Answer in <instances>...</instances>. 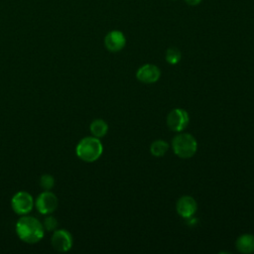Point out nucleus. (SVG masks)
Returning a JSON list of instances; mask_svg holds the SVG:
<instances>
[{"label":"nucleus","mask_w":254,"mask_h":254,"mask_svg":"<svg viewBox=\"0 0 254 254\" xmlns=\"http://www.w3.org/2000/svg\"><path fill=\"white\" fill-rule=\"evenodd\" d=\"M16 234L20 240L34 244L41 241L45 235V229L43 223L34 216L25 214L16 222Z\"/></svg>","instance_id":"f257e3e1"},{"label":"nucleus","mask_w":254,"mask_h":254,"mask_svg":"<svg viewBox=\"0 0 254 254\" xmlns=\"http://www.w3.org/2000/svg\"><path fill=\"white\" fill-rule=\"evenodd\" d=\"M103 152L102 144L99 138L88 136L82 138L75 147L76 156L87 163H91L99 159Z\"/></svg>","instance_id":"f03ea898"},{"label":"nucleus","mask_w":254,"mask_h":254,"mask_svg":"<svg viewBox=\"0 0 254 254\" xmlns=\"http://www.w3.org/2000/svg\"><path fill=\"white\" fill-rule=\"evenodd\" d=\"M172 147L177 156L182 159H189L195 154L197 143L194 137L190 134L182 133L174 137Z\"/></svg>","instance_id":"7ed1b4c3"},{"label":"nucleus","mask_w":254,"mask_h":254,"mask_svg":"<svg viewBox=\"0 0 254 254\" xmlns=\"http://www.w3.org/2000/svg\"><path fill=\"white\" fill-rule=\"evenodd\" d=\"M35 205L34 197L26 190L16 192L11 198V207L19 215L29 214Z\"/></svg>","instance_id":"20e7f679"},{"label":"nucleus","mask_w":254,"mask_h":254,"mask_svg":"<svg viewBox=\"0 0 254 254\" xmlns=\"http://www.w3.org/2000/svg\"><path fill=\"white\" fill-rule=\"evenodd\" d=\"M58 204V197L51 190H44L37 196L35 200V206L37 210L45 215L52 214L57 209Z\"/></svg>","instance_id":"39448f33"},{"label":"nucleus","mask_w":254,"mask_h":254,"mask_svg":"<svg viewBox=\"0 0 254 254\" xmlns=\"http://www.w3.org/2000/svg\"><path fill=\"white\" fill-rule=\"evenodd\" d=\"M52 246L58 252H67L71 249L73 244L72 235L66 229H56L53 231Z\"/></svg>","instance_id":"423d86ee"},{"label":"nucleus","mask_w":254,"mask_h":254,"mask_svg":"<svg viewBox=\"0 0 254 254\" xmlns=\"http://www.w3.org/2000/svg\"><path fill=\"white\" fill-rule=\"evenodd\" d=\"M189 120H190V117L186 110L181 108H176L168 114L167 124L172 131L181 132L188 126Z\"/></svg>","instance_id":"0eeeda50"},{"label":"nucleus","mask_w":254,"mask_h":254,"mask_svg":"<svg viewBox=\"0 0 254 254\" xmlns=\"http://www.w3.org/2000/svg\"><path fill=\"white\" fill-rule=\"evenodd\" d=\"M126 44L125 36L122 32L114 30L110 31L104 38L105 48L110 52H119L121 51Z\"/></svg>","instance_id":"6e6552de"},{"label":"nucleus","mask_w":254,"mask_h":254,"mask_svg":"<svg viewBox=\"0 0 254 254\" xmlns=\"http://www.w3.org/2000/svg\"><path fill=\"white\" fill-rule=\"evenodd\" d=\"M161 75V71L158 66L154 64H144L141 66L136 73V77L138 80L144 83H153L156 82Z\"/></svg>","instance_id":"1a4fd4ad"},{"label":"nucleus","mask_w":254,"mask_h":254,"mask_svg":"<svg viewBox=\"0 0 254 254\" xmlns=\"http://www.w3.org/2000/svg\"><path fill=\"white\" fill-rule=\"evenodd\" d=\"M196 207H197L196 201L194 200L193 197L190 195L182 196L177 201V205H176L178 213L185 218H189L192 216L196 211Z\"/></svg>","instance_id":"9d476101"},{"label":"nucleus","mask_w":254,"mask_h":254,"mask_svg":"<svg viewBox=\"0 0 254 254\" xmlns=\"http://www.w3.org/2000/svg\"><path fill=\"white\" fill-rule=\"evenodd\" d=\"M236 248L241 253L254 252V236L251 234H243L236 240Z\"/></svg>","instance_id":"9b49d317"},{"label":"nucleus","mask_w":254,"mask_h":254,"mask_svg":"<svg viewBox=\"0 0 254 254\" xmlns=\"http://www.w3.org/2000/svg\"><path fill=\"white\" fill-rule=\"evenodd\" d=\"M89 130L92 134V136L96 138L104 137L108 131V125L107 123L102 119H94L89 126Z\"/></svg>","instance_id":"f8f14e48"},{"label":"nucleus","mask_w":254,"mask_h":254,"mask_svg":"<svg viewBox=\"0 0 254 254\" xmlns=\"http://www.w3.org/2000/svg\"><path fill=\"white\" fill-rule=\"evenodd\" d=\"M169 149V144L164 140H157L154 141L150 147V151L153 156L161 157L166 154Z\"/></svg>","instance_id":"ddd939ff"},{"label":"nucleus","mask_w":254,"mask_h":254,"mask_svg":"<svg viewBox=\"0 0 254 254\" xmlns=\"http://www.w3.org/2000/svg\"><path fill=\"white\" fill-rule=\"evenodd\" d=\"M40 186L45 190H51L55 186V179L50 174H44L40 178Z\"/></svg>","instance_id":"4468645a"},{"label":"nucleus","mask_w":254,"mask_h":254,"mask_svg":"<svg viewBox=\"0 0 254 254\" xmlns=\"http://www.w3.org/2000/svg\"><path fill=\"white\" fill-rule=\"evenodd\" d=\"M166 60L171 64H176L181 60V52L176 48L168 49L166 53Z\"/></svg>","instance_id":"2eb2a0df"},{"label":"nucleus","mask_w":254,"mask_h":254,"mask_svg":"<svg viewBox=\"0 0 254 254\" xmlns=\"http://www.w3.org/2000/svg\"><path fill=\"white\" fill-rule=\"evenodd\" d=\"M42 223H43L45 231L53 232L58 227V219L51 214H47V216L45 217V219Z\"/></svg>","instance_id":"dca6fc26"},{"label":"nucleus","mask_w":254,"mask_h":254,"mask_svg":"<svg viewBox=\"0 0 254 254\" xmlns=\"http://www.w3.org/2000/svg\"><path fill=\"white\" fill-rule=\"evenodd\" d=\"M189 5H191V6H195L197 4H199L201 2V0H185Z\"/></svg>","instance_id":"f3484780"}]
</instances>
